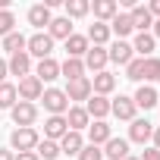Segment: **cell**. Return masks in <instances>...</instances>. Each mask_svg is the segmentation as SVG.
Wrapping results in <instances>:
<instances>
[{
    "mask_svg": "<svg viewBox=\"0 0 160 160\" xmlns=\"http://www.w3.org/2000/svg\"><path fill=\"white\" fill-rule=\"evenodd\" d=\"M104 157H110V160H126V157H129V141H126V138H110V141L104 144Z\"/></svg>",
    "mask_w": 160,
    "mask_h": 160,
    "instance_id": "484cf974",
    "label": "cell"
},
{
    "mask_svg": "<svg viewBox=\"0 0 160 160\" xmlns=\"http://www.w3.org/2000/svg\"><path fill=\"white\" fill-rule=\"evenodd\" d=\"M151 138H154V148H157V151H160V126H157V129H154V135H151Z\"/></svg>",
    "mask_w": 160,
    "mask_h": 160,
    "instance_id": "b9f144b4",
    "label": "cell"
},
{
    "mask_svg": "<svg viewBox=\"0 0 160 160\" xmlns=\"http://www.w3.org/2000/svg\"><path fill=\"white\" fill-rule=\"evenodd\" d=\"M110 138H113V132H110V126H107L104 119H94V122L88 126V144L101 148V144H107Z\"/></svg>",
    "mask_w": 160,
    "mask_h": 160,
    "instance_id": "5bb4252c",
    "label": "cell"
},
{
    "mask_svg": "<svg viewBox=\"0 0 160 160\" xmlns=\"http://www.w3.org/2000/svg\"><path fill=\"white\" fill-rule=\"evenodd\" d=\"M57 144H60V154H66V157H78V151L85 148V138H82V132H66Z\"/></svg>",
    "mask_w": 160,
    "mask_h": 160,
    "instance_id": "4fadbf2b",
    "label": "cell"
},
{
    "mask_svg": "<svg viewBox=\"0 0 160 160\" xmlns=\"http://www.w3.org/2000/svg\"><path fill=\"white\" fill-rule=\"evenodd\" d=\"M78 160H104V151L94 148V144H85L82 151H78Z\"/></svg>",
    "mask_w": 160,
    "mask_h": 160,
    "instance_id": "d590c367",
    "label": "cell"
},
{
    "mask_svg": "<svg viewBox=\"0 0 160 160\" xmlns=\"http://www.w3.org/2000/svg\"><path fill=\"white\" fill-rule=\"evenodd\" d=\"M141 78H144V82H157V78H160V57H148V60H144Z\"/></svg>",
    "mask_w": 160,
    "mask_h": 160,
    "instance_id": "1f68e13d",
    "label": "cell"
},
{
    "mask_svg": "<svg viewBox=\"0 0 160 160\" xmlns=\"http://www.w3.org/2000/svg\"><path fill=\"white\" fill-rule=\"evenodd\" d=\"M85 113H88V116H94V119H104V116L110 113V101H107V98H101V94H91V98L85 101Z\"/></svg>",
    "mask_w": 160,
    "mask_h": 160,
    "instance_id": "cb8c5ba5",
    "label": "cell"
},
{
    "mask_svg": "<svg viewBox=\"0 0 160 160\" xmlns=\"http://www.w3.org/2000/svg\"><path fill=\"white\" fill-rule=\"evenodd\" d=\"M66 19H82V16H88L91 13V3L88 0H66Z\"/></svg>",
    "mask_w": 160,
    "mask_h": 160,
    "instance_id": "f546056e",
    "label": "cell"
},
{
    "mask_svg": "<svg viewBox=\"0 0 160 160\" xmlns=\"http://www.w3.org/2000/svg\"><path fill=\"white\" fill-rule=\"evenodd\" d=\"M141 66H144V60H132V63L126 66V78H132V82H141Z\"/></svg>",
    "mask_w": 160,
    "mask_h": 160,
    "instance_id": "8d00e7d4",
    "label": "cell"
},
{
    "mask_svg": "<svg viewBox=\"0 0 160 160\" xmlns=\"http://www.w3.org/2000/svg\"><path fill=\"white\" fill-rule=\"evenodd\" d=\"M148 13H151L154 19H160V0H151V3H148Z\"/></svg>",
    "mask_w": 160,
    "mask_h": 160,
    "instance_id": "f35d334b",
    "label": "cell"
},
{
    "mask_svg": "<svg viewBox=\"0 0 160 160\" xmlns=\"http://www.w3.org/2000/svg\"><path fill=\"white\" fill-rule=\"evenodd\" d=\"M154 38H160V19H154V32H151Z\"/></svg>",
    "mask_w": 160,
    "mask_h": 160,
    "instance_id": "ee69618b",
    "label": "cell"
},
{
    "mask_svg": "<svg viewBox=\"0 0 160 160\" xmlns=\"http://www.w3.org/2000/svg\"><path fill=\"white\" fill-rule=\"evenodd\" d=\"M113 88H116V75H110L107 69L98 72V75H94V82H91V94H101V98H107Z\"/></svg>",
    "mask_w": 160,
    "mask_h": 160,
    "instance_id": "44dd1931",
    "label": "cell"
},
{
    "mask_svg": "<svg viewBox=\"0 0 160 160\" xmlns=\"http://www.w3.org/2000/svg\"><path fill=\"white\" fill-rule=\"evenodd\" d=\"M132 32H135V25H132V16L129 13H116L110 19V35H116V41H126Z\"/></svg>",
    "mask_w": 160,
    "mask_h": 160,
    "instance_id": "9c48e42d",
    "label": "cell"
},
{
    "mask_svg": "<svg viewBox=\"0 0 160 160\" xmlns=\"http://www.w3.org/2000/svg\"><path fill=\"white\" fill-rule=\"evenodd\" d=\"M126 160H141V157H132V154H129V157H126Z\"/></svg>",
    "mask_w": 160,
    "mask_h": 160,
    "instance_id": "f6af8a7d",
    "label": "cell"
},
{
    "mask_svg": "<svg viewBox=\"0 0 160 160\" xmlns=\"http://www.w3.org/2000/svg\"><path fill=\"white\" fill-rule=\"evenodd\" d=\"M135 110H138V107H135V101H132V98H126V94H119V98L110 104V113H113L116 119H126V122H132V119H135Z\"/></svg>",
    "mask_w": 160,
    "mask_h": 160,
    "instance_id": "8fae6325",
    "label": "cell"
},
{
    "mask_svg": "<svg viewBox=\"0 0 160 160\" xmlns=\"http://www.w3.org/2000/svg\"><path fill=\"white\" fill-rule=\"evenodd\" d=\"M66 101H88L91 98V78H75V82H66Z\"/></svg>",
    "mask_w": 160,
    "mask_h": 160,
    "instance_id": "52a82bcc",
    "label": "cell"
},
{
    "mask_svg": "<svg viewBox=\"0 0 160 160\" xmlns=\"http://www.w3.org/2000/svg\"><path fill=\"white\" fill-rule=\"evenodd\" d=\"M157 82H160V78H157Z\"/></svg>",
    "mask_w": 160,
    "mask_h": 160,
    "instance_id": "bcb514c9",
    "label": "cell"
},
{
    "mask_svg": "<svg viewBox=\"0 0 160 160\" xmlns=\"http://www.w3.org/2000/svg\"><path fill=\"white\" fill-rule=\"evenodd\" d=\"M16 85H10V82H3L0 85V110H13V104H16Z\"/></svg>",
    "mask_w": 160,
    "mask_h": 160,
    "instance_id": "836d02e7",
    "label": "cell"
},
{
    "mask_svg": "<svg viewBox=\"0 0 160 160\" xmlns=\"http://www.w3.org/2000/svg\"><path fill=\"white\" fill-rule=\"evenodd\" d=\"M13 25H16V16H13L10 10H0V35H3V38L13 35V32H16Z\"/></svg>",
    "mask_w": 160,
    "mask_h": 160,
    "instance_id": "e575fe53",
    "label": "cell"
},
{
    "mask_svg": "<svg viewBox=\"0 0 160 160\" xmlns=\"http://www.w3.org/2000/svg\"><path fill=\"white\" fill-rule=\"evenodd\" d=\"M135 107H141V110H151V107H157V91L151 88V85H141L138 91H135Z\"/></svg>",
    "mask_w": 160,
    "mask_h": 160,
    "instance_id": "f1b7e54d",
    "label": "cell"
},
{
    "mask_svg": "<svg viewBox=\"0 0 160 160\" xmlns=\"http://www.w3.org/2000/svg\"><path fill=\"white\" fill-rule=\"evenodd\" d=\"M41 101H44V110L50 116H66V110H69V101H66V94L60 88H44Z\"/></svg>",
    "mask_w": 160,
    "mask_h": 160,
    "instance_id": "277c9868",
    "label": "cell"
},
{
    "mask_svg": "<svg viewBox=\"0 0 160 160\" xmlns=\"http://www.w3.org/2000/svg\"><path fill=\"white\" fill-rule=\"evenodd\" d=\"M35 75L41 78V85H44V82H53V78H60V63H57L53 57H47V60H38V66H35Z\"/></svg>",
    "mask_w": 160,
    "mask_h": 160,
    "instance_id": "e0dca14e",
    "label": "cell"
},
{
    "mask_svg": "<svg viewBox=\"0 0 160 160\" xmlns=\"http://www.w3.org/2000/svg\"><path fill=\"white\" fill-rule=\"evenodd\" d=\"M151 135H154V129H151L148 119H132V126H129V138H126V141H138V144H144V141H151Z\"/></svg>",
    "mask_w": 160,
    "mask_h": 160,
    "instance_id": "d6986e66",
    "label": "cell"
},
{
    "mask_svg": "<svg viewBox=\"0 0 160 160\" xmlns=\"http://www.w3.org/2000/svg\"><path fill=\"white\" fill-rule=\"evenodd\" d=\"M91 10H94V19H98V22H110V19L119 13V3H116V0H94Z\"/></svg>",
    "mask_w": 160,
    "mask_h": 160,
    "instance_id": "ffe728a7",
    "label": "cell"
},
{
    "mask_svg": "<svg viewBox=\"0 0 160 160\" xmlns=\"http://www.w3.org/2000/svg\"><path fill=\"white\" fill-rule=\"evenodd\" d=\"M35 154H38L41 160H57V157H60V144H57V141H47V138H44V141H38Z\"/></svg>",
    "mask_w": 160,
    "mask_h": 160,
    "instance_id": "d6a6232c",
    "label": "cell"
},
{
    "mask_svg": "<svg viewBox=\"0 0 160 160\" xmlns=\"http://www.w3.org/2000/svg\"><path fill=\"white\" fill-rule=\"evenodd\" d=\"M13 160H41V157H38V154H35V151H25V154H16V157H13Z\"/></svg>",
    "mask_w": 160,
    "mask_h": 160,
    "instance_id": "ab89813d",
    "label": "cell"
},
{
    "mask_svg": "<svg viewBox=\"0 0 160 160\" xmlns=\"http://www.w3.org/2000/svg\"><path fill=\"white\" fill-rule=\"evenodd\" d=\"M88 47H91V44H88L85 35H75V32H72V35L66 38V57H72V60H82V57L88 53Z\"/></svg>",
    "mask_w": 160,
    "mask_h": 160,
    "instance_id": "2e32d148",
    "label": "cell"
},
{
    "mask_svg": "<svg viewBox=\"0 0 160 160\" xmlns=\"http://www.w3.org/2000/svg\"><path fill=\"white\" fill-rule=\"evenodd\" d=\"M38 141H41V135H38L35 129H13V135H10V151L25 154V151H35Z\"/></svg>",
    "mask_w": 160,
    "mask_h": 160,
    "instance_id": "7a4b0ae2",
    "label": "cell"
},
{
    "mask_svg": "<svg viewBox=\"0 0 160 160\" xmlns=\"http://www.w3.org/2000/svg\"><path fill=\"white\" fill-rule=\"evenodd\" d=\"M0 160H13V151L10 148H0Z\"/></svg>",
    "mask_w": 160,
    "mask_h": 160,
    "instance_id": "60d3db41",
    "label": "cell"
},
{
    "mask_svg": "<svg viewBox=\"0 0 160 160\" xmlns=\"http://www.w3.org/2000/svg\"><path fill=\"white\" fill-rule=\"evenodd\" d=\"M25 53H28V57H38V60H47V57L53 53V38H50L47 32H35V35L28 38V44H25Z\"/></svg>",
    "mask_w": 160,
    "mask_h": 160,
    "instance_id": "6da1fadb",
    "label": "cell"
},
{
    "mask_svg": "<svg viewBox=\"0 0 160 160\" xmlns=\"http://www.w3.org/2000/svg\"><path fill=\"white\" fill-rule=\"evenodd\" d=\"M50 19H53V16H50V7H47V3H35V7L28 10V22H32L35 28L50 25Z\"/></svg>",
    "mask_w": 160,
    "mask_h": 160,
    "instance_id": "83f0119b",
    "label": "cell"
},
{
    "mask_svg": "<svg viewBox=\"0 0 160 160\" xmlns=\"http://www.w3.org/2000/svg\"><path fill=\"white\" fill-rule=\"evenodd\" d=\"M25 44H28V38H25V35H19V32H13V35H7V38H3V50H10V57H13V53H22V50H25Z\"/></svg>",
    "mask_w": 160,
    "mask_h": 160,
    "instance_id": "4dcf8cb0",
    "label": "cell"
},
{
    "mask_svg": "<svg viewBox=\"0 0 160 160\" xmlns=\"http://www.w3.org/2000/svg\"><path fill=\"white\" fill-rule=\"evenodd\" d=\"M129 16H132V25H135V32H148V28H154V16L148 13V7H132L129 10Z\"/></svg>",
    "mask_w": 160,
    "mask_h": 160,
    "instance_id": "7402d4cb",
    "label": "cell"
},
{
    "mask_svg": "<svg viewBox=\"0 0 160 160\" xmlns=\"http://www.w3.org/2000/svg\"><path fill=\"white\" fill-rule=\"evenodd\" d=\"M66 132H69V126H66L63 116H47V122H44V138L47 141H60Z\"/></svg>",
    "mask_w": 160,
    "mask_h": 160,
    "instance_id": "ac0fdd59",
    "label": "cell"
},
{
    "mask_svg": "<svg viewBox=\"0 0 160 160\" xmlns=\"http://www.w3.org/2000/svg\"><path fill=\"white\" fill-rule=\"evenodd\" d=\"M60 75H66V82H75V78H85V63L66 57V63H60Z\"/></svg>",
    "mask_w": 160,
    "mask_h": 160,
    "instance_id": "4316f807",
    "label": "cell"
},
{
    "mask_svg": "<svg viewBox=\"0 0 160 160\" xmlns=\"http://www.w3.org/2000/svg\"><path fill=\"white\" fill-rule=\"evenodd\" d=\"M47 35H50L53 41H66V38L72 35V19H66V16H60V19H50V25H47Z\"/></svg>",
    "mask_w": 160,
    "mask_h": 160,
    "instance_id": "603a6c76",
    "label": "cell"
},
{
    "mask_svg": "<svg viewBox=\"0 0 160 160\" xmlns=\"http://www.w3.org/2000/svg\"><path fill=\"white\" fill-rule=\"evenodd\" d=\"M141 160H160V151H157V148H144Z\"/></svg>",
    "mask_w": 160,
    "mask_h": 160,
    "instance_id": "74e56055",
    "label": "cell"
},
{
    "mask_svg": "<svg viewBox=\"0 0 160 160\" xmlns=\"http://www.w3.org/2000/svg\"><path fill=\"white\" fill-rule=\"evenodd\" d=\"M63 119H66L69 132H82V129H88V126H91V116L85 113V107H69Z\"/></svg>",
    "mask_w": 160,
    "mask_h": 160,
    "instance_id": "7c38bea8",
    "label": "cell"
},
{
    "mask_svg": "<svg viewBox=\"0 0 160 160\" xmlns=\"http://www.w3.org/2000/svg\"><path fill=\"white\" fill-rule=\"evenodd\" d=\"M82 63H85V69H91L94 75H98V72H104V66L110 63V60H107V47H94V44H91V47H88V53L82 57Z\"/></svg>",
    "mask_w": 160,
    "mask_h": 160,
    "instance_id": "ba28073f",
    "label": "cell"
},
{
    "mask_svg": "<svg viewBox=\"0 0 160 160\" xmlns=\"http://www.w3.org/2000/svg\"><path fill=\"white\" fill-rule=\"evenodd\" d=\"M3 78H7V60H0V85H3Z\"/></svg>",
    "mask_w": 160,
    "mask_h": 160,
    "instance_id": "7bdbcfd3",
    "label": "cell"
},
{
    "mask_svg": "<svg viewBox=\"0 0 160 160\" xmlns=\"http://www.w3.org/2000/svg\"><path fill=\"white\" fill-rule=\"evenodd\" d=\"M10 116H13V122L19 129H32V122L38 119V107L35 104H25V101H16L13 110H10Z\"/></svg>",
    "mask_w": 160,
    "mask_h": 160,
    "instance_id": "5b68a950",
    "label": "cell"
},
{
    "mask_svg": "<svg viewBox=\"0 0 160 160\" xmlns=\"http://www.w3.org/2000/svg\"><path fill=\"white\" fill-rule=\"evenodd\" d=\"M85 38H88V44H94V47H107V41H110V25H107V22H94Z\"/></svg>",
    "mask_w": 160,
    "mask_h": 160,
    "instance_id": "d4e9b609",
    "label": "cell"
},
{
    "mask_svg": "<svg viewBox=\"0 0 160 160\" xmlns=\"http://www.w3.org/2000/svg\"><path fill=\"white\" fill-rule=\"evenodd\" d=\"M107 60H113L116 66H129V63L135 60V50H132L129 41H113V44L107 47Z\"/></svg>",
    "mask_w": 160,
    "mask_h": 160,
    "instance_id": "8992f818",
    "label": "cell"
},
{
    "mask_svg": "<svg viewBox=\"0 0 160 160\" xmlns=\"http://www.w3.org/2000/svg\"><path fill=\"white\" fill-rule=\"evenodd\" d=\"M7 72L10 75H19V78H25V75H32V57L22 50V53H13L10 60H7Z\"/></svg>",
    "mask_w": 160,
    "mask_h": 160,
    "instance_id": "30bf717a",
    "label": "cell"
},
{
    "mask_svg": "<svg viewBox=\"0 0 160 160\" xmlns=\"http://www.w3.org/2000/svg\"><path fill=\"white\" fill-rule=\"evenodd\" d=\"M154 47H157V38H154L151 32H138V35H135V41H132V50H135V53H141V60L154 57Z\"/></svg>",
    "mask_w": 160,
    "mask_h": 160,
    "instance_id": "9a60e30c",
    "label": "cell"
},
{
    "mask_svg": "<svg viewBox=\"0 0 160 160\" xmlns=\"http://www.w3.org/2000/svg\"><path fill=\"white\" fill-rule=\"evenodd\" d=\"M16 94H19V101H25V104H35V101H41V94H44L41 78H38V75H25V78H19Z\"/></svg>",
    "mask_w": 160,
    "mask_h": 160,
    "instance_id": "3957f363",
    "label": "cell"
}]
</instances>
